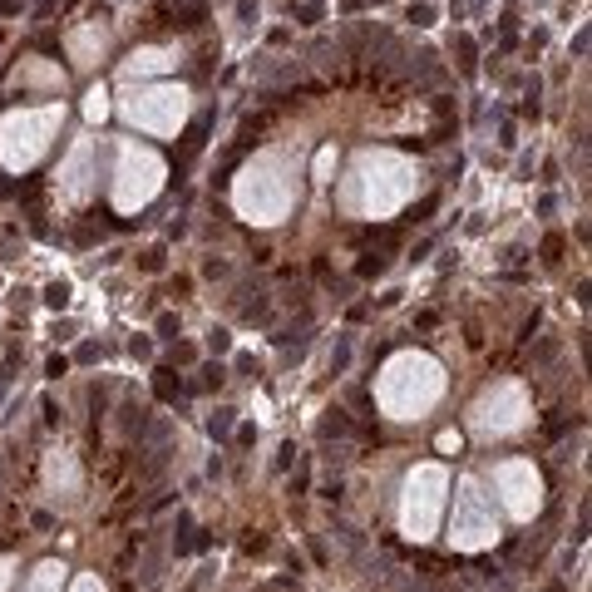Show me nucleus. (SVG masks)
<instances>
[{
    "mask_svg": "<svg viewBox=\"0 0 592 592\" xmlns=\"http://www.w3.org/2000/svg\"><path fill=\"white\" fill-rule=\"evenodd\" d=\"M435 395H440V365L435 360H424V355H395L390 360L385 381H381V400L400 419H410V410H424Z\"/></svg>",
    "mask_w": 592,
    "mask_h": 592,
    "instance_id": "f257e3e1",
    "label": "nucleus"
},
{
    "mask_svg": "<svg viewBox=\"0 0 592 592\" xmlns=\"http://www.w3.org/2000/svg\"><path fill=\"white\" fill-rule=\"evenodd\" d=\"M124 114L134 119V124H143V129H153V134H173L178 124H183V114H188V94L183 89H168V84H158V89H134L129 99H124Z\"/></svg>",
    "mask_w": 592,
    "mask_h": 592,
    "instance_id": "f03ea898",
    "label": "nucleus"
},
{
    "mask_svg": "<svg viewBox=\"0 0 592 592\" xmlns=\"http://www.w3.org/2000/svg\"><path fill=\"white\" fill-rule=\"evenodd\" d=\"M440 494H445V474L435 464H424V469L410 474V483H405V528L415 538H429L435 513H440Z\"/></svg>",
    "mask_w": 592,
    "mask_h": 592,
    "instance_id": "7ed1b4c3",
    "label": "nucleus"
},
{
    "mask_svg": "<svg viewBox=\"0 0 592 592\" xmlns=\"http://www.w3.org/2000/svg\"><path fill=\"white\" fill-rule=\"evenodd\" d=\"M494 533H499V523H494V509L483 504V494H479V483H464L459 489V504H454V543L459 548H483V543H494Z\"/></svg>",
    "mask_w": 592,
    "mask_h": 592,
    "instance_id": "20e7f679",
    "label": "nucleus"
},
{
    "mask_svg": "<svg viewBox=\"0 0 592 592\" xmlns=\"http://www.w3.org/2000/svg\"><path fill=\"white\" fill-rule=\"evenodd\" d=\"M55 109L49 114H15V119H6V163L10 168H30L35 158L45 153V134L55 129Z\"/></svg>",
    "mask_w": 592,
    "mask_h": 592,
    "instance_id": "39448f33",
    "label": "nucleus"
},
{
    "mask_svg": "<svg viewBox=\"0 0 592 592\" xmlns=\"http://www.w3.org/2000/svg\"><path fill=\"white\" fill-rule=\"evenodd\" d=\"M158 178H163V168H158V158L148 148H124V158H119V188H114L119 207L148 202L158 193Z\"/></svg>",
    "mask_w": 592,
    "mask_h": 592,
    "instance_id": "423d86ee",
    "label": "nucleus"
},
{
    "mask_svg": "<svg viewBox=\"0 0 592 592\" xmlns=\"http://www.w3.org/2000/svg\"><path fill=\"white\" fill-rule=\"evenodd\" d=\"M474 429H483V435H509V429L523 419V400H518V390L513 385H499V390H489L479 405H474Z\"/></svg>",
    "mask_w": 592,
    "mask_h": 592,
    "instance_id": "0eeeda50",
    "label": "nucleus"
},
{
    "mask_svg": "<svg viewBox=\"0 0 592 592\" xmlns=\"http://www.w3.org/2000/svg\"><path fill=\"white\" fill-rule=\"evenodd\" d=\"M499 483L509 489V504H513V513H533L538 509V494H543V483H538V474L528 469V464H499Z\"/></svg>",
    "mask_w": 592,
    "mask_h": 592,
    "instance_id": "6e6552de",
    "label": "nucleus"
},
{
    "mask_svg": "<svg viewBox=\"0 0 592 592\" xmlns=\"http://www.w3.org/2000/svg\"><path fill=\"white\" fill-rule=\"evenodd\" d=\"M163 70H173V55L168 49H134V55L124 60V74L134 79V74H163Z\"/></svg>",
    "mask_w": 592,
    "mask_h": 592,
    "instance_id": "1a4fd4ad",
    "label": "nucleus"
},
{
    "mask_svg": "<svg viewBox=\"0 0 592 592\" xmlns=\"http://www.w3.org/2000/svg\"><path fill=\"white\" fill-rule=\"evenodd\" d=\"M153 390H158V400H168V405H178L183 400V381H178V370H153Z\"/></svg>",
    "mask_w": 592,
    "mask_h": 592,
    "instance_id": "9d476101",
    "label": "nucleus"
},
{
    "mask_svg": "<svg viewBox=\"0 0 592 592\" xmlns=\"http://www.w3.org/2000/svg\"><path fill=\"white\" fill-rule=\"evenodd\" d=\"M232 415H237V410H227V405L212 410V415H207V435H212V440H227V435H232Z\"/></svg>",
    "mask_w": 592,
    "mask_h": 592,
    "instance_id": "9b49d317",
    "label": "nucleus"
},
{
    "mask_svg": "<svg viewBox=\"0 0 592 592\" xmlns=\"http://www.w3.org/2000/svg\"><path fill=\"white\" fill-rule=\"evenodd\" d=\"M321 15H326V0H301V6H291V20L296 25H316Z\"/></svg>",
    "mask_w": 592,
    "mask_h": 592,
    "instance_id": "f8f14e48",
    "label": "nucleus"
},
{
    "mask_svg": "<svg viewBox=\"0 0 592 592\" xmlns=\"http://www.w3.org/2000/svg\"><path fill=\"white\" fill-rule=\"evenodd\" d=\"M405 20H410V25H419V30H429V25H435V20H440V10H435V6H429V0H415V6L405 10Z\"/></svg>",
    "mask_w": 592,
    "mask_h": 592,
    "instance_id": "ddd939ff",
    "label": "nucleus"
},
{
    "mask_svg": "<svg viewBox=\"0 0 592 592\" xmlns=\"http://www.w3.org/2000/svg\"><path fill=\"white\" fill-rule=\"evenodd\" d=\"M60 573H65L60 563H45V568L35 573V582H30L25 592H55V582H60Z\"/></svg>",
    "mask_w": 592,
    "mask_h": 592,
    "instance_id": "4468645a",
    "label": "nucleus"
},
{
    "mask_svg": "<svg viewBox=\"0 0 592 592\" xmlns=\"http://www.w3.org/2000/svg\"><path fill=\"white\" fill-rule=\"evenodd\" d=\"M45 306L65 311V306H70V282H49V287H45Z\"/></svg>",
    "mask_w": 592,
    "mask_h": 592,
    "instance_id": "2eb2a0df",
    "label": "nucleus"
},
{
    "mask_svg": "<svg viewBox=\"0 0 592 592\" xmlns=\"http://www.w3.org/2000/svg\"><path fill=\"white\" fill-rule=\"evenodd\" d=\"M84 114H89V119H104V114H109V104H104V89H89V94H84Z\"/></svg>",
    "mask_w": 592,
    "mask_h": 592,
    "instance_id": "dca6fc26",
    "label": "nucleus"
},
{
    "mask_svg": "<svg viewBox=\"0 0 592 592\" xmlns=\"http://www.w3.org/2000/svg\"><path fill=\"white\" fill-rule=\"evenodd\" d=\"M207 351H212V355H227V351H232V336H227L223 326H212V331H207Z\"/></svg>",
    "mask_w": 592,
    "mask_h": 592,
    "instance_id": "f3484780",
    "label": "nucleus"
},
{
    "mask_svg": "<svg viewBox=\"0 0 592 592\" xmlns=\"http://www.w3.org/2000/svg\"><path fill=\"white\" fill-rule=\"evenodd\" d=\"M223 381H227V370H223V365H207V370H202V381H198V385H202V390H218V385H223ZM198 385H188V390H198Z\"/></svg>",
    "mask_w": 592,
    "mask_h": 592,
    "instance_id": "a211bd4d",
    "label": "nucleus"
},
{
    "mask_svg": "<svg viewBox=\"0 0 592 592\" xmlns=\"http://www.w3.org/2000/svg\"><path fill=\"white\" fill-rule=\"evenodd\" d=\"M454 45H459V70H464V74H474V40H469V35H459Z\"/></svg>",
    "mask_w": 592,
    "mask_h": 592,
    "instance_id": "6ab92c4d",
    "label": "nucleus"
},
{
    "mask_svg": "<svg viewBox=\"0 0 592 592\" xmlns=\"http://www.w3.org/2000/svg\"><path fill=\"white\" fill-rule=\"evenodd\" d=\"M331 163H336V148H321V153H316V183H326Z\"/></svg>",
    "mask_w": 592,
    "mask_h": 592,
    "instance_id": "aec40b11",
    "label": "nucleus"
},
{
    "mask_svg": "<svg viewBox=\"0 0 592 592\" xmlns=\"http://www.w3.org/2000/svg\"><path fill=\"white\" fill-rule=\"evenodd\" d=\"M138 266H143V272H163V247H148L138 257Z\"/></svg>",
    "mask_w": 592,
    "mask_h": 592,
    "instance_id": "412c9836",
    "label": "nucleus"
},
{
    "mask_svg": "<svg viewBox=\"0 0 592 592\" xmlns=\"http://www.w3.org/2000/svg\"><path fill=\"white\" fill-rule=\"evenodd\" d=\"M435 445H440V454H459V445H464V440H459V429H445Z\"/></svg>",
    "mask_w": 592,
    "mask_h": 592,
    "instance_id": "4be33fe9",
    "label": "nucleus"
},
{
    "mask_svg": "<svg viewBox=\"0 0 592 592\" xmlns=\"http://www.w3.org/2000/svg\"><path fill=\"white\" fill-rule=\"evenodd\" d=\"M129 355H134V360H148V355H153V341H148V336H134V341H129Z\"/></svg>",
    "mask_w": 592,
    "mask_h": 592,
    "instance_id": "5701e85b",
    "label": "nucleus"
},
{
    "mask_svg": "<svg viewBox=\"0 0 592 592\" xmlns=\"http://www.w3.org/2000/svg\"><path fill=\"white\" fill-rule=\"evenodd\" d=\"M65 370H70V355H49V365H45V375H49V381H60Z\"/></svg>",
    "mask_w": 592,
    "mask_h": 592,
    "instance_id": "b1692460",
    "label": "nucleus"
},
{
    "mask_svg": "<svg viewBox=\"0 0 592 592\" xmlns=\"http://www.w3.org/2000/svg\"><path fill=\"white\" fill-rule=\"evenodd\" d=\"M346 365H351V341H341V346H336V355H331V370H336V375H341Z\"/></svg>",
    "mask_w": 592,
    "mask_h": 592,
    "instance_id": "393cba45",
    "label": "nucleus"
},
{
    "mask_svg": "<svg viewBox=\"0 0 592 592\" xmlns=\"http://www.w3.org/2000/svg\"><path fill=\"white\" fill-rule=\"evenodd\" d=\"M173 331H178V316L163 311V316H158V336H173Z\"/></svg>",
    "mask_w": 592,
    "mask_h": 592,
    "instance_id": "a878e982",
    "label": "nucleus"
},
{
    "mask_svg": "<svg viewBox=\"0 0 592 592\" xmlns=\"http://www.w3.org/2000/svg\"><path fill=\"white\" fill-rule=\"evenodd\" d=\"M74 360H79V365H89V360H99V346H94V341H84V346L74 351Z\"/></svg>",
    "mask_w": 592,
    "mask_h": 592,
    "instance_id": "bb28decb",
    "label": "nucleus"
},
{
    "mask_svg": "<svg viewBox=\"0 0 592 592\" xmlns=\"http://www.w3.org/2000/svg\"><path fill=\"white\" fill-rule=\"evenodd\" d=\"M435 207H440V198H424V202L415 207V218H410V223H424V218H429V212H435Z\"/></svg>",
    "mask_w": 592,
    "mask_h": 592,
    "instance_id": "cd10ccee",
    "label": "nucleus"
},
{
    "mask_svg": "<svg viewBox=\"0 0 592 592\" xmlns=\"http://www.w3.org/2000/svg\"><path fill=\"white\" fill-rule=\"evenodd\" d=\"M306 483H311V469H301V474H291V494H306Z\"/></svg>",
    "mask_w": 592,
    "mask_h": 592,
    "instance_id": "c85d7f7f",
    "label": "nucleus"
},
{
    "mask_svg": "<svg viewBox=\"0 0 592 592\" xmlns=\"http://www.w3.org/2000/svg\"><path fill=\"white\" fill-rule=\"evenodd\" d=\"M173 360H178V365H193V360H198V351H193V346H178V351H173Z\"/></svg>",
    "mask_w": 592,
    "mask_h": 592,
    "instance_id": "c756f323",
    "label": "nucleus"
},
{
    "mask_svg": "<svg viewBox=\"0 0 592 592\" xmlns=\"http://www.w3.org/2000/svg\"><path fill=\"white\" fill-rule=\"evenodd\" d=\"M543 45H548V30H533V35H528V49H533V55H538Z\"/></svg>",
    "mask_w": 592,
    "mask_h": 592,
    "instance_id": "7c9ffc66",
    "label": "nucleus"
},
{
    "mask_svg": "<svg viewBox=\"0 0 592 592\" xmlns=\"http://www.w3.org/2000/svg\"><path fill=\"white\" fill-rule=\"evenodd\" d=\"M237 15H242V20L252 25V15H257V0H237Z\"/></svg>",
    "mask_w": 592,
    "mask_h": 592,
    "instance_id": "2f4dec72",
    "label": "nucleus"
},
{
    "mask_svg": "<svg viewBox=\"0 0 592 592\" xmlns=\"http://www.w3.org/2000/svg\"><path fill=\"white\" fill-rule=\"evenodd\" d=\"M25 10V0H0V15H20Z\"/></svg>",
    "mask_w": 592,
    "mask_h": 592,
    "instance_id": "473e14b6",
    "label": "nucleus"
},
{
    "mask_svg": "<svg viewBox=\"0 0 592 592\" xmlns=\"http://www.w3.org/2000/svg\"><path fill=\"white\" fill-rule=\"evenodd\" d=\"M558 252H563V237H548V242H543V257H548V262H553V257H558Z\"/></svg>",
    "mask_w": 592,
    "mask_h": 592,
    "instance_id": "72a5a7b5",
    "label": "nucleus"
},
{
    "mask_svg": "<svg viewBox=\"0 0 592 592\" xmlns=\"http://www.w3.org/2000/svg\"><path fill=\"white\" fill-rule=\"evenodd\" d=\"M74 592H104V587H99V582H94V577H84V582H79V587H74Z\"/></svg>",
    "mask_w": 592,
    "mask_h": 592,
    "instance_id": "f704fd0d",
    "label": "nucleus"
},
{
    "mask_svg": "<svg viewBox=\"0 0 592 592\" xmlns=\"http://www.w3.org/2000/svg\"><path fill=\"white\" fill-rule=\"evenodd\" d=\"M6 573H10V563H0V587H6Z\"/></svg>",
    "mask_w": 592,
    "mask_h": 592,
    "instance_id": "c9c22d12",
    "label": "nucleus"
},
{
    "mask_svg": "<svg viewBox=\"0 0 592 592\" xmlns=\"http://www.w3.org/2000/svg\"><path fill=\"white\" fill-rule=\"evenodd\" d=\"M370 6H385V0H370Z\"/></svg>",
    "mask_w": 592,
    "mask_h": 592,
    "instance_id": "e433bc0d",
    "label": "nucleus"
}]
</instances>
